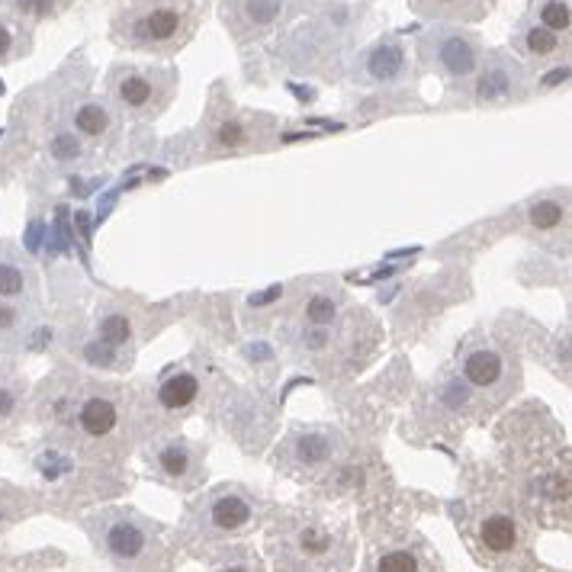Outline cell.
I'll return each instance as SVG.
<instances>
[{
  "instance_id": "cell-21",
  "label": "cell",
  "mask_w": 572,
  "mask_h": 572,
  "mask_svg": "<svg viewBox=\"0 0 572 572\" xmlns=\"http://www.w3.org/2000/svg\"><path fill=\"white\" fill-rule=\"evenodd\" d=\"M299 319L306 328H335L341 319V303L335 293L328 290H312L299 303Z\"/></svg>"
},
{
  "instance_id": "cell-30",
  "label": "cell",
  "mask_w": 572,
  "mask_h": 572,
  "mask_svg": "<svg viewBox=\"0 0 572 572\" xmlns=\"http://www.w3.org/2000/svg\"><path fill=\"white\" fill-rule=\"evenodd\" d=\"M299 341H303V351L309 354H322L331 348V341H335V335H331V328H303V335H299Z\"/></svg>"
},
{
  "instance_id": "cell-28",
  "label": "cell",
  "mask_w": 572,
  "mask_h": 572,
  "mask_svg": "<svg viewBox=\"0 0 572 572\" xmlns=\"http://www.w3.org/2000/svg\"><path fill=\"white\" fill-rule=\"evenodd\" d=\"M20 402H23V380H20V376L0 373V421L17 415Z\"/></svg>"
},
{
  "instance_id": "cell-24",
  "label": "cell",
  "mask_w": 572,
  "mask_h": 572,
  "mask_svg": "<svg viewBox=\"0 0 572 572\" xmlns=\"http://www.w3.org/2000/svg\"><path fill=\"white\" fill-rule=\"evenodd\" d=\"M29 338V312L20 303L0 299V348H20Z\"/></svg>"
},
{
  "instance_id": "cell-3",
  "label": "cell",
  "mask_w": 572,
  "mask_h": 572,
  "mask_svg": "<svg viewBox=\"0 0 572 572\" xmlns=\"http://www.w3.org/2000/svg\"><path fill=\"white\" fill-rule=\"evenodd\" d=\"M418 58L438 78L463 84L473 78L479 62H483V42L470 29H460L454 23L431 26L418 36Z\"/></svg>"
},
{
  "instance_id": "cell-9",
  "label": "cell",
  "mask_w": 572,
  "mask_h": 572,
  "mask_svg": "<svg viewBox=\"0 0 572 572\" xmlns=\"http://www.w3.org/2000/svg\"><path fill=\"white\" fill-rule=\"evenodd\" d=\"M71 425L90 441H107L123 425V405L110 389H97L71 402Z\"/></svg>"
},
{
  "instance_id": "cell-18",
  "label": "cell",
  "mask_w": 572,
  "mask_h": 572,
  "mask_svg": "<svg viewBox=\"0 0 572 572\" xmlns=\"http://www.w3.org/2000/svg\"><path fill=\"white\" fill-rule=\"evenodd\" d=\"M515 49H518L524 58H531V62H550V58L560 55L563 36L550 33V29H544V26L534 23V20H524V23L518 26V33H515Z\"/></svg>"
},
{
  "instance_id": "cell-26",
  "label": "cell",
  "mask_w": 572,
  "mask_h": 572,
  "mask_svg": "<svg viewBox=\"0 0 572 572\" xmlns=\"http://www.w3.org/2000/svg\"><path fill=\"white\" fill-rule=\"evenodd\" d=\"M569 206L566 197H540L528 206V222L537 232H556L560 225H566Z\"/></svg>"
},
{
  "instance_id": "cell-6",
  "label": "cell",
  "mask_w": 572,
  "mask_h": 572,
  "mask_svg": "<svg viewBox=\"0 0 572 572\" xmlns=\"http://www.w3.org/2000/svg\"><path fill=\"white\" fill-rule=\"evenodd\" d=\"M354 81L364 87H405L415 84V65L405 42L386 36L367 45L354 62Z\"/></svg>"
},
{
  "instance_id": "cell-12",
  "label": "cell",
  "mask_w": 572,
  "mask_h": 572,
  "mask_svg": "<svg viewBox=\"0 0 572 572\" xmlns=\"http://www.w3.org/2000/svg\"><path fill=\"white\" fill-rule=\"evenodd\" d=\"M65 123H68V132H74L78 139L110 142L113 132H116V113L110 110V103L81 94V97H71L68 100Z\"/></svg>"
},
{
  "instance_id": "cell-29",
  "label": "cell",
  "mask_w": 572,
  "mask_h": 572,
  "mask_svg": "<svg viewBox=\"0 0 572 572\" xmlns=\"http://www.w3.org/2000/svg\"><path fill=\"white\" fill-rule=\"evenodd\" d=\"M376 572H421V563L412 550H386L376 560Z\"/></svg>"
},
{
  "instance_id": "cell-2",
  "label": "cell",
  "mask_w": 572,
  "mask_h": 572,
  "mask_svg": "<svg viewBox=\"0 0 572 572\" xmlns=\"http://www.w3.org/2000/svg\"><path fill=\"white\" fill-rule=\"evenodd\" d=\"M177 94V71L171 65H113L107 74V97L119 116L155 119Z\"/></svg>"
},
{
  "instance_id": "cell-17",
  "label": "cell",
  "mask_w": 572,
  "mask_h": 572,
  "mask_svg": "<svg viewBox=\"0 0 572 572\" xmlns=\"http://www.w3.org/2000/svg\"><path fill=\"white\" fill-rule=\"evenodd\" d=\"M135 335L132 315L123 309H103L94 322V341L100 344V351L107 354V360H113L116 351H123L126 344Z\"/></svg>"
},
{
  "instance_id": "cell-8",
  "label": "cell",
  "mask_w": 572,
  "mask_h": 572,
  "mask_svg": "<svg viewBox=\"0 0 572 572\" xmlns=\"http://www.w3.org/2000/svg\"><path fill=\"white\" fill-rule=\"evenodd\" d=\"M338 454H341V434L338 431L306 428V431H293L290 438L283 441L280 460L299 473H319V470H325V466L335 463Z\"/></svg>"
},
{
  "instance_id": "cell-23",
  "label": "cell",
  "mask_w": 572,
  "mask_h": 572,
  "mask_svg": "<svg viewBox=\"0 0 572 572\" xmlns=\"http://www.w3.org/2000/svg\"><path fill=\"white\" fill-rule=\"evenodd\" d=\"M29 52H33V33H29V26L0 13V65L20 62Z\"/></svg>"
},
{
  "instance_id": "cell-19",
  "label": "cell",
  "mask_w": 572,
  "mask_h": 572,
  "mask_svg": "<svg viewBox=\"0 0 572 572\" xmlns=\"http://www.w3.org/2000/svg\"><path fill=\"white\" fill-rule=\"evenodd\" d=\"M254 142V119L248 116H222L216 119V126L209 129V148H213L216 155L222 152H242Z\"/></svg>"
},
{
  "instance_id": "cell-11",
  "label": "cell",
  "mask_w": 572,
  "mask_h": 572,
  "mask_svg": "<svg viewBox=\"0 0 572 572\" xmlns=\"http://www.w3.org/2000/svg\"><path fill=\"white\" fill-rule=\"evenodd\" d=\"M460 373L479 393H499L508 383L511 360L505 357V351L492 348V344H473L460 360Z\"/></svg>"
},
{
  "instance_id": "cell-5",
  "label": "cell",
  "mask_w": 572,
  "mask_h": 572,
  "mask_svg": "<svg viewBox=\"0 0 572 572\" xmlns=\"http://www.w3.org/2000/svg\"><path fill=\"white\" fill-rule=\"evenodd\" d=\"M296 0H222V23L235 42H261L296 17Z\"/></svg>"
},
{
  "instance_id": "cell-1",
  "label": "cell",
  "mask_w": 572,
  "mask_h": 572,
  "mask_svg": "<svg viewBox=\"0 0 572 572\" xmlns=\"http://www.w3.org/2000/svg\"><path fill=\"white\" fill-rule=\"evenodd\" d=\"M203 10L193 0H139L113 17V39L132 52L174 55L190 42Z\"/></svg>"
},
{
  "instance_id": "cell-25",
  "label": "cell",
  "mask_w": 572,
  "mask_h": 572,
  "mask_svg": "<svg viewBox=\"0 0 572 572\" xmlns=\"http://www.w3.org/2000/svg\"><path fill=\"white\" fill-rule=\"evenodd\" d=\"M293 553L299 560H328L335 553V537L315 528V524H306V528H299L293 534Z\"/></svg>"
},
{
  "instance_id": "cell-10",
  "label": "cell",
  "mask_w": 572,
  "mask_h": 572,
  "mask_svg": "<svg viewBox=\"0 0 572 572\" xmlns=\"http://www.w3.org/2000/svg\"><path fill=\"white\" fill-rule=\"evenodd\" d=\"M203 531L206 534H238L258 518V502L242 489H216L203 505Z\"/></svg>"
},
{
  "instance_id": "cell-4",
  "label": "cell",
  "mask_w": 572,
  "mask_h": 572,
  "mask_svg": "<svg viewBox=\"0 0 572 572\" xmlns=\"http://www.w3.org/2000/svg\"><path fill=\"white\" fill-rule=\"evenodd\" d=\"M90 534H94L103 556H110L119 566L142 563L148 550L155 547V524H148L135 511L107 508L100 515H90Z\"/></svg>"
},
{
  "instance_id": "cell-13",
  "label": "cell",
  "mask_w": 572,
  "mask_h": 572,
  "mask_svg": "<svg viewBox=\"0 0 572 572\" xmlns=\"http://www.w3.org/2000/svg\"><path fill=\"white\" fill-rule=\"evenodd\" d=\"M152 463H155V473L168 483H193L200 473V457L193 450L190 441L184 438H164L152 447Z\"/></svg>"
},
{
  "instance_id": "cell-7",
  "label": "cell",
  "mask_w": 572,
  "mask_h": 572,
  "mask_svg": "<svg viewBox=\"0 0 572 572\" xmlns=\"http://www.w3.org/2000/svg\"><path fill=\"white\" fill-rule=\"evenodd\" d=\"M473 100L479 107H505V103H518L524 97V68L505 52H492L483 58L473 74Z\"/></svg>"
},
{
  "instance_id": "cell-14",
  "label": "cell",
  "mask_w": 572,
  "mask_h": 572,
  "mask_svg": "<svg viewBox=\"0 0 572 572\" xmlns=\"http://www.w3.org/2000/svg\"><path fill=\"white\" fill-rule=\"evenodd\" d=\"M36 296H39V280L33 274V267H29L20 254L0 251V299L29 306L36 303Z\"/></svg>"
},
{
  "instance_id": "cell-15",
  "label": "cell",
  "mask_w": 572,
  "mask_h": 572,
  "mask_svg": "<svg viewBox=\"0 0 572 572\" xmlns=\"http://www.w3.org/2000/svg\"><path fill=\"white\" fill-rule=\"evenodd\" d=\"M203 393V380L193 370H177L171 376H164L161 386H158V405L168 415H180V412H187L197 405Z\"/></svg>"
},
{
  "instance_id": "cell-16",
  "label": "cell",
  "mask_w": 572,
  "mask_h": 572,
  "mask_svg": "<svg viewBox=\"0 0 572 572\" xmlns=\"http://www.w3.org/2000/svg\"><path fill=\"white\" fill-rule=\"evenodd\" d=\"M495 0H412L415 13L431 20H450V23H476L483 20Z\"/></svg>"
},
{
  "instance_id": "cell-27",
  "label": "cell",
  "mask_w": 572,
  "mask_h": 572,
  "mask_svg": "<svg viewBox=\"0 0 572 572\" xmlns=\"http://www.w3.org/2000/svg\"><path fill=\"white\" fill-rule=\"evenodd\" d=\"M534 17L537 23L550 29L556 36H566L572 26V10L569 0H534Z\"/></svg>"
},
{
  "instance_id": "cell-31",
  "label": "cell",
  "mask_w": 572,
  "mask_h": 572,
  "mask_svg": "<svg viewBox=\"0 0 572 572\" xmlns=\"http://www.w3.org/2000/svg\"><path fill=\"white\" fill-rule=\"evenodd\" d=\"M219 572H251L248 566H225V569H219Z\"/></svg>"
},
{
  "instance_id": "cell-22",
  "label": "cell",
  "mask_w": 572,
  "mask_h": 572,
  "mask_svg": "<svg viewBox=\"0 0 572 572\" xmlns=\"http://www.w3.org/2000/svg\"><path fill=\"white\" fill-rule=\"evenodd\" d=\"M479 544H483L489 553H508L518 544V524L505 511H495V515H486L483 524H479Z\"/></svg>"
},
{
  "instance_id": "cell-20",
  "label": "cell",
  "mask_w": 572,
  "mask_h": 572,
  "mask_svg": "<svg viewBox=\"0 0 572 572\" xmlns=\"http://www.w3.org/2000/svg\"><path fill=\"white\" fill-rule=\"evenodd\" d=\"M74 4V0H0V13L23 26L55 20Z\"/></svg>"
}]
</instances>
